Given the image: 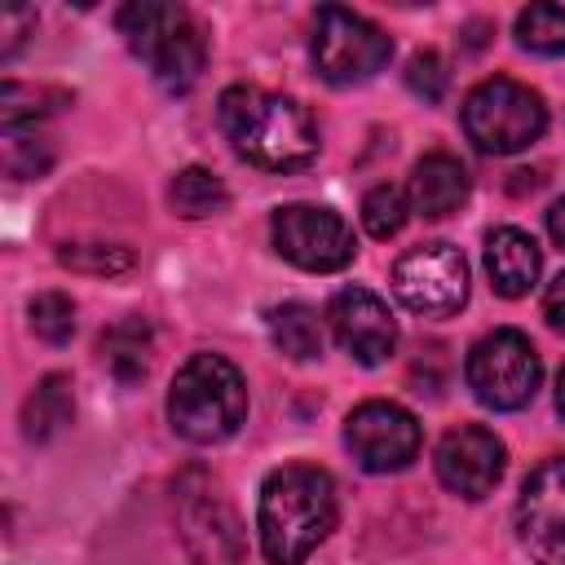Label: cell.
<instances>
[{
  "instance_id": "cell-1",
  "label": "cell",
  "mask_w": 565,
  "mask_h": 565,
  "mask_svg": "<svg viewBox=\"0 0 565 565\" xmlns=\"http://www.w3.org/2000/svg\"><path fill=\"white\" fill-rule=\"evenodd\" d=\"M216 119H221V132L230 137L234 154L265 172H296V168L313 163L322 150L313 115L287 93L234 84L221 93Z\"/></svg>"
},
{
  "instance_id": "cell-2",
  "label": "cell",
  "mask_w": 565,
  "mask_h": 565,
  "mask_svg": "<svg viewBox=\"0 0 565 565\" xmlns=\"http://www.w3.org/2000/svg\"><path fill=\"white\" fill-rule=\"evenodd\" d=\"M340 521L331 472L318 463H282L260 486L256 530L269 565H300Z\"/></svg>"
},
{
  "instance_id": "cell-3",
  "label": "cell",
  "mask_w": 565,
  "mask_h": 565,
  "mask_svg": "<svg viewBox=\"0 0 565 565\" xmlns=\"http://www.w3.org/2000/svg\"><path fill=\"white\" fill-rule=\"evenodd\" d=\"M247 419V380L221 353H194L168 388V424L190 446L230 441Z\"/></svg>"
},
{
  "instance_id": "cell-4",
  "label": "cell",
  "mask_w": 565,
  "mask_h": 565,
  "mask_svg": "<svg viewBox=\"0 0 565 565\" xmlns=\"http://www.w3.org/2000/svg\"><path fill=\"white\" fill-rule=\"evenodd\" d=\"M119 35L168 93H190L207 66V35L185 4L132 0L119 9Z\"/></svg>"
},
{
  "instance_id": "cell-5",
  "label": "cell",
  "mask_w": 565,
  "mask_h": 565,
  "mask_svg": "<svg viewBox=\"0 0 565 565\" xmlns=\"http://www.w3.org/2000/svg\"><path fill=\"white\" fill-rule=\"evenodd\" d=\"M172 512H177V534L190 556V565H243V525L238 512L225 494V486L190 463L172 481Z\"/></svg>"
},
{
  "instance_id": "cell-6",
  "label": "cell",
  "mask_w": 565,
  "mask_h": 565,
  "mask_svg": "<svg viewBox=\"0 0 565 565\" xmlns=\"http://www.w3.org/2000/svg\"><path fill=\"white\" fill-rule=\"evenodd\" d=\"M459 124L481 154H516L543 137L547 106L530 84L512 75H490L463 97Z\"/></svg>"
},
{
  "instance_id": "cell-7",
  "label": "cell",
  "mask_w": 565,
  "mask_h": 565,
  "mask_svg": "<svg viewBox=\"0 0 565 565\" xmlns=\"http://www.w3.org/2000/svg\"><path fill=\"white\" fill-rule=\"evenodd\" d=\"M309 57L318 66V75L335 88H353L375 79L388 57H393V40L384 26H375L371 18L344 9V4H322L313 13V35H309Z\"/></svg>"
},
{
  "instance_id": "cell-8",
  "label": "cell",
  "mask_w": 565,
  "mask_h": 565,
  "mask_svg": "<svg viewBox=\"0 0 565 565\" xmlns=\"http://www.w3.org/2000/svg\"><path fill=\"white\" fill-rule=\"evenodd\" d=\"M463 380L472 388V397L486 411H521L525 402H534L539 380H543V362L530 344L525 331L516 327H499L490 335H481L468 358H463Z\"/></svg>"
},
{
  "instance_id": "cell-9",
  "label": "cell",
  "mask_w": 565,
  "mask_h": 565,
  "mask_svg": "<svg viewBox=\"0 0 565 565\" xmlns=\"http://www.w3.org/2000/svg\"><path fill=\"white\" fill-rule=\"evenodd\" d=\"M393 296L419 318H450L468 305V260L455 243H419L393 265Z\"/></svg>"
},
{
  "instance_id": "cell-10",
  "label": "cell",
  "mask_w": 565,
  "mask_h": 565,
  "mask_svg": "<svg viewBox=\"0 0 565 565\" xmlns=\"http://www.w3.org/2000/svg\"><path fill=\"white\" fill-rule=\"evenodd\" d=\"M269 234H274L278 256L309 274H335L358 252L349 221L318 203H282L269 221Z\"/></svg>"
},
{
  "instance_id": "cell-11",
  "label": "cell",
  "mask_w": 565,
  "mask_h": 565,
  "mask_svg": "<svg viewBox=\"0 0 565 565\" xmlns=\"http://www.w3.org/2000/svg\"><path fill=\"white\" fill-rule=\"evenodd\" d=\"M344 446L366 472H402L419 455V419L397 402H362L344 415Z\"/></svg>"
},
{
  "instance_id": "cell-12",
  "label": "cell",
  "mask_w": 565,
  "mask_h": 565,
  "mask_svg": "<svg viewBox=\"0 0 565 565\" xmlns=\"http://www.w3.org/2000/svg\"><path fill=\"white\" fill-rule=\"evenodd\" d=\"M516 539L543 565H565V455L543 459L516 499Z\"/></svg>"
},
{
  "instance_id": "cell-13",
  "label": "cell",
  "mask_w": 565,
  "mask_h": 565,
  "mask_svg": "<svg viewBox=\"0 0 565 565\" xmlns=\"http://www.w3.org/2000/svg\"><path fill=\"white\" fill-rule=\"evenodd\" d=\"M433 468H437V481L459 494V499H486L499 481H503V468H508V450L503 441L481 428V424H459L450 428L437 450H433Z\"/></svg>"
},
{
  "instance_id": "cell-14",
  "label": "cell",
  "mask_w": 565,
  "mask_h": 565,
  "mask_svg": "<svg viewBox=\"0 0 565 565\" xmlns=\"http://www.w3.org/2000/svg\"><path fill=\"white\" fill-rule=\"evenodd\" d=\"M327 322H331L335 344H340L353 362H362V366H380V362H388L393 349H397V318H393V309H388L375 291H366V287H344V291H335L331 305H327Z\"/></svg>"
},
{
  "instance_id": "cell-15",
  "label": "cell",
  "mask_w": 565,
  "mask_h": 565,
  "mask_svg": "<svg viewBox=\"0 0 565 565\" xmlns=\"http://www.w3.org/2000/svg\"><path fill=\"white\" fill-rule=\"evenodd\" d=\"M468 194H472V177H468V168H463L455 154H446V150H433V154H424V159L411 168L406 199H411V212H419V216H428V221L459 212V207L468 203Z\"/></svg>"
},
{
  "instance_id": "cell-16",
  "label": "cell",
  "mask_w": 565,
  "mask_h": 565,
  "mask_svg": "<svg viewBox=\"0 0 565 565\" xmlns=\"http://www.w3.org/2000/svg\"><path fill=\"white\" fill-rule=\"evenodd\" d=\"M539 269H543V252L525 230L499 225L486 234V274L503 300L530 296V287L539 282Z\"/></svg>"
},
{
  "instance_id": "cell-17",
  "label": "cell",
  "mask_w": 565,
  "mask_h": 565,
  "mask_svg": "<svg viewBox=\"0 0 565 565\" xmlns=\"http://www.w3.org/2000/svg\"><path fill=\"white\" fill-rule=\"evenodd\" d=\"M97 353H102V366L119 384H141L150 375V362H154V331L141 313H128V318H119L115 327L102 331Z\"/></svg>"
},
{
  "instance_id": "cell-18",
  "label": "cell",
  "mask_w": 565,
  "mask_h": 565,
  "mask_svg": "<svg viewBox=\"0 0 565 565\" xmlns=\"http://www.w3.org/2000/svg\"><path fill=\"white\" fill-rule=\"evenodd\" d=\"M71 415H75V384H71V375L53 371L22 402V437L26 441H49L71 424Z\"/></svg>"
},
{
  "instance_id": "cell-19",
  "label": "cell",
  "mask_w": 565,
  "mask_h": 565,
  "mask_svg": "<svg viewBox=\"0 0 565 565\" xmlns=\"http://www.w3.org/2000/svg\"><path fill=\"white\" fill-rule=\"evenodd\" d=\"M269 340L282 358L291 362H309L322 353V322L309 305L300 300H287V305H274L269 309Z\"/></svg>"
},
{
  "instance_id": "cell-20",
  "label": "cell",
  "mask_w": 565,
  "mask_h": 565,
  "mask_svg": "<svg viewBox=\"0 0 565 565\" xmlns=\"http://www.w3.org/2000/svg\"><path fill=\"white\" fill-rule=\"evenodd\" d=\"M168 203H172L177 216H185V221H203V216H216V212L230 207V190H225V181H221L212 168L190 163V168H181V172L172 177V185H168Z\"/></svg>"
},
{
  "instance_id": "cell-21",
  "label": "cell",
  "mask_w": 565,
  "mask_h": 565,
  "mask_svg": "<svg viewBox=\"0 0 565 565\" xmlns=\"http://www.w3.org/2000/svg\"><path fill=\"white\" fill-rule=\"evenodd\" d=\"M516 44L539 57H561L565 53V9L547 4V0L525 4L516 13Z\"/></svg>"
},
{
  "instance_id": "cell-22",
  "label": "cell",
  "mask_w": 565,
  "mask_h": 565,
  "mask_svg": "<svg viewBox=\"0 0 565 565\" xmlns=\"http://www.w3.org/2000/svg\"><path fill=\"white\" fill-rule=\"evenodd\" d=\"M57 106H66V93H57V88H35V84H18V79H4V88H0V124H4V132H18L22 124L44 119Z\"/></svg>"
},
{
  "instance_id": "cell-23",
  "label": "cell",
  "mask_w": 565,
  "mask_h": 565,
  "mask_svg": "<svg viewBox=\"0 0 565 565\" xmlns=\"http://www.w3.org/2000/svg\"><path fill=\"white\" fill-rule=\"evenodd\" d=\"M57 260L75 274H93V278H115L128 274L137 265V252L124 243H62Z\"/></svg>"
},
{
  "instance_id": "cell-24",
  "label": "cell",
  "mask_w": 565,
  "mask_h": 565,
  "mask_svg": "<svg viewBox=\"0 0 565 565\" xmlns=\"http://www.w3.org/2000/svg\"><path fill=\"white\" fill-rule=\"evenodd\" d=\"M406 216H411L406 190L380 181V185H371V190L362 194V225H366L371 238H393V234H402Z\"/></svg>"
},
{
  "instance_id": "cell-25",
  "label": "cell",
  "mask_w": 565,
  "mask_h": 565,
  "mask_svg": "<svg viewBox=\"0 0 565 565\" xmlns=\"http://www.w3.org/2000/svg\"><path fill=\"white\" fill-rule=\"evenodd\" d=\"M26 318H31V331L44 344H66L75 335V300L66 291H40V296H31Z\"/></svg>"
},
{
  "instance_id": "cell-26",
  "label": "cell",
  "mask_w": 565,
  "mask_h": 565,
  "mask_svg": "<svg viewBox=\"0 0 565 565\" xmlns=\"http://www.w3.org/2000/svg\"><path fill=\"white\" fill-rule=\"evenodd\" d=\"M0 159H4V172H9L13 181H35V177H44V172L53 168V146H49L44 137L4 132V150H0Z\"/></svg>"
},
{
  "instance_id": "cell-27",
  "label": "cell",
  "mask_w": 565,
  "mask_h": 565,
  "mask_svg": "<svg viewBox=\"0 0 565 565\" xmlns=\"http://www.w3.org/2000/svg\"><path fill=\"white\" fill-rule=\"evenodd\" d=\"M446 84H450V71H446L441 53L419 49V53L406 62V88H411L415 97H424V102H441Z\"/></svg>"
},
{
  "instance_id": "cell-28",
  "label": "cell",
  "mask_w": 565,
  "mask_h": 565,
  "mask_svg": "<svg viewBox=\"0 0 565 565\" xmlns=\"http://www.w3.org/2000/svg\"><path fill=\"white\" fill-rule=\"evenodd\" d=\"M31 26H35V9H0V57H13Z\"/></svg>"
},
{
  "instance_id": "cell-29",
  "label": "cell",
  "mask_w": 565,
  "mask_h": 565,
  "mask_svg": "<svg viewBox=\"0 0 565 565\" xmlns=\"http://www.w3.org/2000/svg\"><path fill=\"white\" fill-rule=\"evenodd\" d=\"M543 318H547L552 331L565 335V269H561V274L547 282V291H543Z\"/></svg>"
},
{
  "instance_id": "cell-30",
  "label": "cell",
  "mask_w": 565,
  "mask_h": 565,
  "mask_svg": "<svg viewBox=\"0 0 565 565\" xmlns=\"http://www.w3.org/2000/svg\"><path fill=\"white\" fill-rule=\"evenodd\" d=\"M547 234H552V243L565 252V199L552 203V212H547Z\"/></svg>"
},
{
  "instance_id": "cell-31",
  "label": "cell",
  "mask_w": 565,
  "mask_h": 565,
  "mask_svg": "<svg viewBox=\"0 0 565 565\" xmlns=\"http://www.w3.org/2000/svg\"><path fill=\"white\" fill-rule=\"evenodd\" d=\"M556 411H561V419H565V366H561V380H556Z\"/></svg>"
}]
</instances>
